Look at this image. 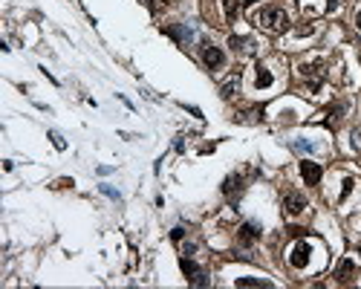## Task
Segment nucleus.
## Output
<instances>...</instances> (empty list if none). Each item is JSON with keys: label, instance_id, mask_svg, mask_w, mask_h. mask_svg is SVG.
<instances>
[{"label": "nucleus", "instance_id": "1a4fd4ad", "mask_svg": "<svg viewBox=\"0 0 361 289\" xmlns=\"http://www.w3.org/2000/svg\"><path fill=\"white\" fill-rule=\"evenodd\" d=\"M237 90H240V69H234L229 78L223 81V87H220V96H223V99H231V96H237Z\"/></svg>", "mask_w": 361, "mask_h": 289}, {"label": "nucleus", "instance_id": "f257e3e1", "mask_svg": "<svg viewBox=\"0 0 361 289\" xmlns=\"http://www.w3.org/2000/svg\"><path fill=\"white\" fill-rule=\"evenodd\" d=\"M251 20L257 26H263L266 32H286L289 29V15L280 6H263V9H257L251 15Z\"/></svg>", "mask_w": 361, "mask_h": 289}, {"label": "nucleus", "instance_id": "20e7f679", "mask_svg": "<svg viewBox=\"0 0 361 289\" xmlns=\"http://www.w3.org/2000/svg\"><path fill=\"white\" fill-rule=\"evenodd\" d=\"M202 64H205L208 69H220L223 64H226V55H223V50H220V47L205 44V47H202Z\"/></svg>", "mask_w": 361, "mask_h": 289}, {"label": "nucleus", "instance_id": "f03ea898", "mask_svg": "<svg viewBox=\"0 0 361 289\" xmlns=\"http://www.w3.org/2000/svg\"><path fill=\"white\" fill-rule=\"evenodd\" d=\"M180 266H182V272H185V278H188L194 287H208V275L202 272V269H199V266L194 263V260H191V257H182Z\"/></svg>", "mask_w": 361, "mask_h": 289}, {"label": "nucleus", "instance_id": "dca6fc26", "mask_svg": "<svg viewBox=\"0 0 361 289\" xmlns=\"http://www.w3.org/2000/svg\"><path fill=\"white\" fill-rule=\"evenodd\" d=\"M50 139H52V145H55L58 151H66V142L61 139V133H55V130H50Z\"/></svg>", "mask_w": 361, "mask_h": 289}, {"label": "nucleus", "instance_id": "ddd939ff", "mask_svg": "<svg viewBox=\"0 0 361 289\" xmlns=\"http://www.w3.org/2000/svg\"><path fill=\"white\" fill-rule=\"evenodd\" d=\"M234 284L237 287H272V281H266V278H237Z\"/></svg>", "mask_w": 361, "mask_h": 289}, {"label": "nucleus", "instance_id": "9d476101", "mask_svg": "<svg viewBox=\"0 0 361 289\" xmlns=\"http://www.w3.org/2000/svg\"><path fill=\"white\" fill-rule=\"evenodd\" d=\"M356 272H359V266L347 257V260H341V266H338V272H335V278L341 281V284H350L353 278H356Z\"/></svg>", "mask_w": 361, "mask_h": 289}, {"label": "nucleus", "instance_id": "a211bd4d", "mask_svg": "<svg viewBox=\"0 0 361 289\" xmlns=\"http://www.w3.org/2000/svg\"><path fill=\"white\" fill-rule=\"evenodd\" d=\"M353 185H356V182H353V179H350V176H347V179H344V188H341V197H347V194H350V191H353Z\"/></svg>", "mask_w": 361, "mask_h": 289}, {"label": "nucleus", "instance_id": "6e6552de", "mask_svg": "<svg viewBox=\"0 0 361 289\" xmlns=\"http://www.w3.org/2000/svg\"><path fill=\"white\" fill-rule=\"evenodd\" d=\"M257 237H260V226H257V223H243L240 231H237V240H240L243 246H251Z\"/></svg>", "mask_w": 361, "mask_h": 289}, {"label": "nucleus", "instance_id": "f8f14e48", "mask_svg": "<svg viewBox=\"0 0 361 289\" xmlns=\"http://www.w3.org/2000/svg\"><path fill=\"white\" fill-rule=\"evenodd\" d=\"M229 47L234 52H251V47H254V44H251L248 38H237V35H231V38H229Z\"/></svg>", "mask_w": 361, "mask_h": 289}, {"label": "nucleus", "instance_id": "aec40b11", "mask_svg": "<svg viewBox=\"0 0 361 289\" xmlns=\"http://www.w3.org/2000/svg\"><path fill=\"white\" fill-rule=\"evenodd\" d=\"M356 26H359V32H361V9L356 12Z\"/></svg>", "mask_w": 361, "mask_h": 289}, {"label": "nucleus", "instance_id": "423d86ee", "mask_svg": "<svg viewBox=\"0 0 361 289\" xmlns=\"http://www.w3.org/2000/svg\"><path fill=\"white\" fill-rule=\"evenodd\" d=\"M301 176H303V182H306V185H318V182H321V176H324V168H321L318 162L303 159V162H301Z\"/></svg>", "mask_w": 361, "mask_h": 289}, {"label": "nucleus", "instance_id": "9b49d317", "mask_svg": "<svg viewBox=\"0 0 361 289\" xmlns=\"http://www.w3.org/2000/svg\"><path fill=\"white\" fill-rule=\"evenodd\" d=\"M240 191H243V176H240V173L226 176V182H223V194H226V197H234V194H240Z\"/></svg>", "mask_w": 361, "mask_h": 289}, {"label": "nucleus", "instance_id": "f3484780", "mask_svg": "<svg viewBox=\"0 0 361 289\" xmlns=\"http://www.w3.org/2000/svg\"><path fill=\"white\" fill-rule=\"evenodd\" d=\"M99 188H101V194H107L110 200H121V194H119L116 188H110V185H99Z\"/></svg>", "mask_w": 361, "mask_h": 289}, {"label": "nucleus", "instance_id": "412c9836", "mask_svg": "<svg viewBox=\"0 0 361 289\" xmlns=\"http://www.w3.org/2000/svg\"><path fill=\"white\" fill-rule=\"evenodd\" d=\"M327 6H329V12H332V9H335V6H338V0H329Z\"/></svg>", "mask_w": 361, "mask_h": 289}, {"label": "nucleus", "instance_id": "39448f33", "mask_svg": "<svg viewBox=\"0 0 361 289\" xmlns=\"http://www.w3.org/2000/svg\"><path fill=\"white\" fill-rule=\"evenodd\" d=\"M309 243L306 240H301V243H295V249H292V255H289V263L295 266V269H306V263H309Z\"/></svg>", "mask_w": 361, "mask_h": 289}, {"label": "nucleus", "instance_id": "2eb2a0df", "mask_svg": "<svg viewBox=\"0 0 361 289\" xmlns=\"http://www.w3.org/2000/svg\"><path fill=\"white\" fill-rule=\"evenodd\" d=\"M272 81H275L272 72L263 67V64H257V87H272Z\"/></svg>", "mask_w": 361, "mask_h": 289}, {"label": "nucleus", "instance_id": "6ab92c4d", "mask_svg": "<svg viewBox=\"0 0 361 289\" xmlns=\"http://www.w3.org/2000/svg\"><path fill=\"white\" fill-rule=\"evenodd\" d=\"M182 234H185V229H182V226H177V229L171 231V237H174V240H182Z\"/></svg>", "mask_w": 361, "mask_h": 289}, {"label": "nucleus", "instance_id": "0eeeda50", "mask_svg": "<svg viewBox=\"0 0 361 289\" xmlns=\"http://www.w3.org/2000/svg\"><path fill=\"white\" fill-rule=\"evenodd\" d=\"M165 35H171L177 44H188V41L194 38L191 26H185V23H168V26H165Z\"/></svg>", "mask_w": 361, "mask_h": 289}, {"label": "nucleus", "instance_id": "4468645a", "mask_svg": "<svg viewBox=\"0 0 361 289\" xmlns=\"http://www.w3.org/2000/svg\"><path fill=\"white\" fill-rule=\"evenodd\" d=\"M223 12H226V20H234L240 12V0H223Z\"/></svg>", "mask_w": 361, "mask_h": 289}, {"label": "nucleus", "instance_id": "7ed1b4c3", "mask_svg": "<svg viewBox=\"0 0 361 289\" xmlns=\"http://www.w3.org/2000/svg\"><path fill=\"white\" fill-rule=\"evenodd\" d=\"M283 208H286L289 217H298V214L306 211V197H303L301 191H289V194L283 197Z\"/></svg>", "mask_w": 361, "mask_h": 289}]
</instances>
